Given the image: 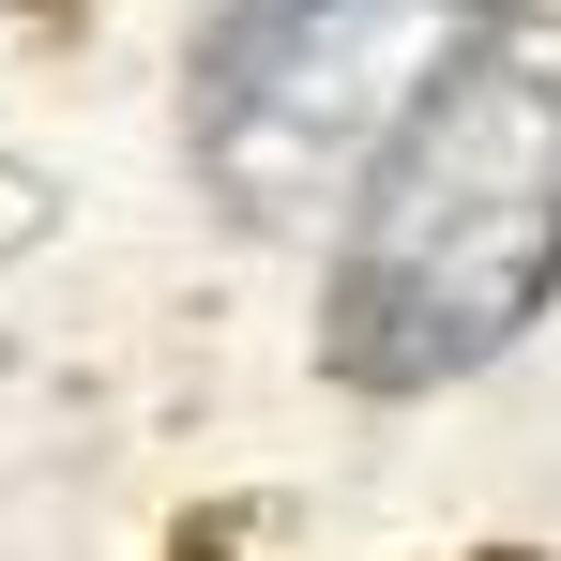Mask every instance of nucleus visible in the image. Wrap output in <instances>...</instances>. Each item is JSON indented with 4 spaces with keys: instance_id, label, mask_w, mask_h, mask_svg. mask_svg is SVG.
<instances>
[{
    "instance_id": "20e7f679",
    "label": "nucleus",
    "mask_w": 561,
    "mask_h": 561,
    "mask_svg": "<svg viewBox=\"0 0 561 561\" xmlns=\"http://www.w3.org/2000/svg\"><path fill=\"white\" fill-rule=\"evenodd\" d=\"M501 561H516V547H501Z\"/></svg>"
},
{
    "instance_id": "f257e3e1",
    "label": "nucleus",
    "mask_w": 561,
    "mask_h": 561,
    "mask_svg": "<svg viewBox=\"0 0 561 561\" xmlns=\"http://www.w3.org/2000/svg\"><path fill=\"white\" fill-rule=\"evenodd\" d=\"M561 288V46H470L425 77L334 259L319 350L350 394H440Z\"/></svg>"
},
{
    "instance_id": "f03ea898",
    "label": "nucleus",
    "mask_w": 561,
    "mask_h": 561,
    "mask_svg": "<svg viewBox=\"0 0 561 561\" xmlns=\"http://www.w3.org/2000/svg\"><path fill=\"white\" fill-rule=\"evenodd\" d=\"M456 0H243L213 77H197V152L228 183L288 213L304 183H334L379 122H410V92L440 77Z\"/></svg>"
},
{
    "instance_id": "7ed1b4c3",
    "label": "nucleus",
    "mask_w": 561,
    "mask_h": 561,
    "mask_svg": "<svg viewBox=\"0 0 561 561\" xmlns=\"http://www.w3.org/2000/svg\"><path fill=\"white\" fill-rule=\"evenodd\" d=\"M183 561H228V547H213V531H183Z\"/></svg>"
}]
</instances>
